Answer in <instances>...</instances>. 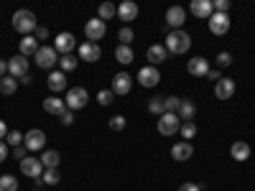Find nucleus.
Listing matches in <instances>:
<instances>
[{"mask_svg":"<svg viewBox=\"0 0 255 191\" xmlns=\"http://www.w3.org/2000/svg\"><path fill=\"white\" fill-rule=\"evenodd\" d=\"M13 28H15L20 36H33V31L38 28L36 13H33V10H26V8L15 10V13H13Z\"/></svg>","mask_w":255,"mask_h":191,"instance_id":"nucleus-1","label":"nucleus"},{"mask_svg":"<svg viewBox=\"0 0 255 191\" xmlns=\"http://www.w3.org/2000/svg\"><path fill=\"white\" fill-rule=\"evenodd\" d=\"M166 51L168 54H186L189 49H191V36L186 33V31H168V36H166Z\"/></svg>","mask_w":255,"mask_h":191,"instance_id":"nucleus-2","label":"nucleus"},{"mask_svg":"<svg viewBox=\"0 0 255 191\" xmlns=\"http://www.w3.org/2000/svg\"><path fill=\"white\" fill-rule=\"evenodd\" d=\"M67 110H72V112H77V110H82V107H87V102H90V92L84 90V87H69L67 90Z\"/></svg>","mask_w":255,"mask_h":191,"instance_id":"nucleus-3","label":"nucleus"},{"mask_svg":"<svg viewBox=\"0 0 255 191\" xmlns=\"http://www.w3.org/2000/svg\"><path fill=\"white\" fill-rule=\"evenodd\" d=\"M33 61H36V67H38V69H44V72H46V69H54V64H59V54H56L54 46L41 44V49L36 51Z\"/></svg>","mask_w":255,"mask_h":191,"instance_id":"nucleus-4","label":"nucleus"},{"mask_svg":"<svg viewBox=\"0 0 255 191\" xmlns=\"http://www.w3.org/2000/svg\"><path fill=\"white\" fill-rule=\"evenodd\" d=\"M179 127H181V120H179L176 112H163V115L158 117V133L166 135V138L176 135V133H179Z\"/></svg>","mask_w":255,"mask_h":191,"instance_id":"nucleus-5","label":"nucleus"},{"mask_svg":"<svg viewBox=\"0 0 255 191\" xmlns=\"http://www.w3.org/2000/svg\"><path fill=\"white\" fill-rule=\"evenodd\" d=\"M23 145H26V151H41L44 153L46 151V133L44 130H38V127H33V130H28L23 135Z\"/></svg>","mask_w":255,"mask_h":191,"instance_id":"nucleus-6","label":"nucleus"},{"mask_svg":"<svg viewBox=\"0 0 255 191\" xmlns=\"http://www.w3.org/2000/svg\"><path fill=\"white\" fill-rule=\"evenodd\" d=\"M84 33H87V41L97 44V41H102L105 33H108V23L100 20V18H90L87 23H84Z\"/></svg>","mask_w":255,"mask_h":191,"instance_id":"nucleus-7","label":"nucleus"},{"mask_svg":"<svg viewBox=\"0 0 255 191\" xmlns=\"http://www.w3.org/2000/svg\"><path fill=\"white\" fill-rule=\"evenodd\" d=\"M20 174L28 176V179H33V181H38L41 176H44V163H41V158L28 156V158L20 161Z\"/></svg>","mask_w":255,"mask_h":191,"instance_id":"nucleus-8","label":"nucleus"},{"mask_svg":"<svg viewBox=\"0 0 255 191\" xmlns=\"http://www.w3.org/2000/svg\"><path fill=\"white\" fill-rule=\"evenodd\" d=\"M113 95H120V97H128L130 95V90H133V77L128 74V72H118L115 77H113Z\"/></svg>","mask_w":255,"mask_h":191,"instance_id":"nucleus-9","label":"nucleus"},{"mask_svg":"<svg viewBox=\"0 0 255 191\" xmlns=\"http://www.w3.org/2000/svg\"><path fill=\"white\" fill-rule=\"evenodd\" d=\"M28 59L26 56H20V54H15V56H10L8 59V74L13 77V79H23L26 74H28Z\"/></svg>","mask_w":255,"mask_h":191,"instance_id":"nucleus-10","label":"nucleus"},{"mask_svg":"<svg viewBox=\"0 0 255 191\" xmlns=\"http://www.w3.org/2000/svg\"><path fill=\"white\" fill-rule=\"evenodd\" d=\"M77 54H79V61L95 64V61H100V56H102V49H100V44H92V41H84V44H79Z\"/></svg>","mask_w":255,"mask_h":191,"instance_id":"nucleus-11","label":"nucleus"},{"mask_svg":"<svg viewBox=\"0 0 255 191\" xmlns=\"http://www.w3.org/2000/svg\"><path fill=\"white\" fill-rule=\"evenodd\" d=\"M227 31H230V15L227 13H212V18H209V33L225 36Z\"/></svg>","mask_w":255,"mask_h":191,"instance_id":"nucleus-12","label":"nucleus"},{"mask_svg":"<svg viewBox=\"0 0 255 191\" xmlns=\"http://www.w3.org/2000/svg\"><path fill=\"white\" fill-rule=\"evenodd\" d=\"M138 84H143V87H156V84L161 82V72H158V67H151V64H148V67H143L140 72H138Z\"/></svg>","mask_w":255,"mask_h":191,"instance_id":"nucleus-13","label":"nucleus"},{"mask_svg":"<svg viewBox=\"0 0 255 191\" xmlns=\"http://www.w3.org/2000/svg\"><path fill=\"white\" fill-rule=\"evenodd\" d=\"M74 46H77L74 33H59V36L54 38V49H56V54H61V56L72 54V51H74Z\"/></svg>","mask_w":255,"mask_h":191,"instance_id":"nucleus-14","label":"nucleus"},{"mask_svg":"<svg viewBox=\"0 0 255 191\" xmlns=\"http://www.w3.org/2000/svg\"><path fill=\"white\" fill-rule=\"evenodd\" d=\"M166 23L171 26L174 31H179L184 23H186V10L181 8V5H171L166 10Z\"/></svg>","mask_w":255,"mask_h":191,"instance_id":"nucleus-15","label":"nucleus"},{"mask_svg":"<svg viewBox=\"0 0 255 191\" xmlns=\"http://www.w3.org/2000/svg\"><path fill=\"white\" fill-rule=\"evenodd\" d=\"M235 82H232L230 77H222L217 84H215V97L217 99H232V97H235Z\"/></svg>","mask_w":255,"mask_h":191,"instance_id":"nucleus-16","label":"nucleus"},{"mask_svg":"<svg viewBox=\"0 0 255 191\" xmlns=\"http://www.w3.org/2000/svg\"><path fill=\"white\" fill-rule=\"evenodd\" d=\"M189 13L197 15V18H212V13H215V5H212V0H191L189 5Z\"/></svg>","mask_w":255,"mask_h":191,"instance_id":"nucleus-17","label":"nucleus"},{"mask_svg":"<svg viewBox=\"0 0 255 191\" xmlns=\"http://www.w3.org/2000/svg\"><path fill=\"white\" fill-rule=\"evenodd\" d=\"M138 13H140V8H138V3H133V0H123V3L118 5V18H120V20H125V23L135 20V18H138Z\"/></svg>","mask_w":255,"mask_h":191,"instance_id":"nucleus-18","label":"nucleus"},{"mask_svg":"<svg viewBox=\"0 0 255 191\" xmlns=\"http://www.w3.org/2000/svg\"><path fill=\"white\" fill-rule=\"evenodd\" d=\"M168 59V51L163 44H153L145 49V61H151V67H158V64H163Z\"/></svg>","mask_w":255,"mask_h":191,"instance_id":"nucleus-19","label":"nucleus"},{"mask_svg":"<svg viewBox=\"0 0 255 191\" xmlns=\"http://www.w3.org/2000/svg\"><path fill=\"white\" fill-rule=\"evenodd\" d=\"M44 112H46V115H56V117H61L64 112H67V102H64L61 97H56V95H51V97L44 99Z\"/></svg>","mask_w":255,"mask_h":191,"instance_id":"nucleus-20","label":"nucleus"},{"mask_svg":"<svg viewBox=\"0 0 255 191\" xmlns=\"http://www.w3.org/2000/svg\"><path fill=\"white\" fill-rule=\"evenodd\" d=\"M191 156H194V145H191V143L181 140V143H174V145H171V158H174V161L184 163V161H189Z\"/></svg>","mask_w":255,"mask_h":191,"instance_id":"nucleus-21","label":"nucleus"},{"mask_svg":"<svg viewBox=\"0 0 255 191\" xmlns=\"http://www.w3.org/2000/svg\"><path fill=\"white\" fill-rule=\"evenodd\" d=\"M186 72H189L191 77H207V74H209V61H207L204 56H194V59H189Z\"/></svg>","mask_w":255,"mask_h":191,"instance_id":"nucleus-22","label":"nucleus"},{"mask_svg":"<svg viewBox=\"0 0 255 191\" xmlns=\"http://www.w3.org/2000/svg\"><path fill=\"white\" fill-rule=\"evenodd\" d=\"M230 156H232V161H238V163L250 161V143H245V140L232 143V145H230Z\"/></svg>","mask_w":255,"mask_h":191,"instance_id":"nucleus-23","label":"nucleus"},{"mask_svg":"<svg viewBox=\"0 0 255 191\" xmlns=\"http://www.w3.org/2000/svg\"><path fill=\"white\" fill-rule=\"evenodd\" d=\"M46 84H49V90L56 95V92H64L67 90V74H64L61 69L59 72H51L49 77H46Z\"/></svg>","mask_w":255,"mask_h":191,"instance_id":"nucleus-24","label":"nucleus"},{"mask_svg":"<svg viewBox=\"0 0 255 191\" xmlns=\"http://www.w3.org/2000/svg\"><path fill=\"white\" fill-rule=\"evenodd\" d=\"M38 49H41V44H38L33 36H23V38H20V46H18V54L28 59V56H36Z\"/></svg>","mask_w":255,"mask_h":191,"instance_id":"nucleus-25","label":"nucleus"},{"mask_svg":"<svg viewBox=\"0 0 255 191\" xmlns=\"http://www.w3.org/2000/svg\"><path fill=\"white\" fill-rule=\"evenodd\" d=\"M179 120L181 122H194V115H197V104L191 102V99H181V104H179Z\"/></svg>","mask_w":255,"mask_h":191,"instance_id":"nucleus-26","label":"nucleus"},{"mask_svg":"<svg viewBox=\"0 0 255 191\" xmlns=\"http://www.w3.org/2000/svg\"><path fill=\"white\" fill-rule=\"evenodd\" d=\"M115 59H118V64H123V67H130V64L135 61V54H133V49L130 46H118L115 49Z\"/></svg>","mask_w":255,"mask_h":191,"instance_id":"nucleus-27","label":"nucleus"},{"mask_svg":"<svg viewBox=\"0 0 255 191\" xmlns=\"http://www.w3.org/2000/svg\"><path fill=\"white\" fill-rule=\"evenodd\" d=\"M41 163H44V168H59L61 153H59V151H51V148H46V151L41 153Z\"/></svg>","mask_w":255,"mask_h":191,"instance_id":"nucleus-28","label":"nucleus"},{"mask_svg":"<svg viewBox=\"0 0 255 191\" xmlns=\"http://www.w3.org/2000/svg\"><path fill=\"white\" fill-rule=\"evenodd\" d=\"M59 67H61V72H64V74H67V72H74V69L79 67V56H74V54L61 56V59H59Z\"/></svg>","mask_w":255,"mask_h":191,"instance_id":"nucleus-29","label":"nucleus"},{"mask_svg":"<svg viewBox=\"0 0 255 191\" xmlns=\"http://www.w3.org/2000/svg\"><path fill=\"white\" fill-rule=\"evenodd\" d=\"M18 79H13L10 74L8 77H3V79H0V95H15V90H18Z\"/></svg>","mask_w":255,"mask_h":191,"instance_id":"nucleus-30","label":"nucleus"},{"mask_svg":"<svg viewBox=\"0 0 255 191\" xmlns=\"http://www.w3.org/2000/svg\"><path fill=\"white\" fill-rule=\"evenodd\" d=\"M179 133H181V138L186 140V143H191V140H194L197 138V122H181V127H179Z\"/></svg>","mask_w":255,"mask_h":191,"instance_id":"nucleus-31","label":"nucleus"},{"mask_svg":"<svg viewBox=\"0 0 255 191\" xmlns=\"http://www.w3.org/2000/svg\"><path fill=\"white\" fill-rule=\"evenodd\" d=\"M113 15H118V5H113V3H102V5L97 8V18L105 20V23H108Z\"/></svg>","mask_w":255,"mask_h":191,"instance_id":"nucleus-32","label":"nucleus"},{"mask_svg":"<svg viewBox=\"0 0 255 191\" xmlns=\"http://www.w3.org/2000/svg\"><path fill=\"white\" fill-rule=\"evenodd\" d=\"M59 181H61L59 168H44V176H41V184H46V186H56Z\"/></svg>","mask_w":255,"mask_h":191,"instance_id":"nucleus-33","label":"nucleus"},{"mask_svg":"<svg viewBox=\"0 0 255 191\" xmlns=\"http://www.w3.org/2000/svg\"><path fill=\"white\" fill-rule=\"evenodd\" d=\"M148 112H153V115H163L166 112V97H153L151 102H148Z\"/></svg>","mask_w":255,"mask_h":191,"instance_id":"nucleus-34","label":"nucleus"},{"mask_svg":"<svg viewBox=\"0 0 255 191\" xmlns=\"http://www.w3.org/2000/svg\"><path fill=\"white\" fill-rule=\"evenodd\" d=\"M133 38H135V33H133L130 26H123V28L118 31V41H120L123 46H130V44H133Z\"/></svg>","mask_w":255,"mask_h":191,"instance_id":"nucleus-35","label":"nucleus"},{"mask_svg":"<svg viewBox=\"0 0 255 191\" xmlns=\"http://www.w3.org/2000/svg\"><path fill=\"white\" fill-rule=\"evenodd\" d=\"M0 191H18V179L15 176H0Z\"/></svg>","mask_w":255,"mask_h":191,"instance_id":"nucleus-36","label":"nucleus"},{"mask_svg":"<svg viewBox=\"0 0 255 191\" xmlns=\"http://www.w3.org/2000/svg\"><path fill=\"white\" fill-rule=\"evenodd\" d=\"M5 143H8V148H18V145H23V133H20V130H10V133L5 135Z\"/></svg>","mask_w":255,"mask_h":191,"instance_id":"nucleus-37","label":"nucleus"},{"mask_svg":"<svg viewBox=\"0 0 255 191\" xmlns=\"http://www.w3.org/2000/svg\"><path fill=\"white\" fill-rule=\"evenodd\" d=\"M108 125H110V130L120 133V130H125V125H128V120H125L123 115H113V117L108 120Z\"/></svg>","mask_w":255,"mask_h":191,"instance_id":"nucleus-38","label":"nucleus"},{"mask_svg":"<svg viewBox=\"0 0 255 191\" xmlns=\"http://www.w3.org/2000/svg\"><path fill=\"white\" fill-rule=\"evenodd\" d=\"M113 99H115L113 90H100V92H97V102L102 104V107H108V104H113Z\"/></svg>","mask_w":255,"mask_h":191,"instance_id":"nucleus-39","label":"nucleus"},{"mask_svg":"<svg viewBox=\"0 0 255 191\" xmlns=\"http://www.w3.org/2000/svg\"><path fill=\"white\" fill-rule=\"evenodd\" d=\"M215 61H217V67H220V69H227L230 64H232V54H230V51H220Z\"/></svg>","mask_w":255,"mask_h":191,"instance_id":"nucleus-40","label":"nucleus"},{"mask_svg":"<svg viewBox=\"0 0 255 191\" xmlns=\"http://www.w3.org/2000/svg\"><path fill=\"white\" fill-rule=\"evenodd\" d=\"M179 104H181V99H179V97L168 95V97H166V112H179Z\"/></svg>","mask_w":255,"mask_h":191,"instance_id":"nucleus-41","label":"nucleus"},{"mask_svg":"<svg viewBox=\"0 0 255 191\" xmlns=\"http://www.w3.org/2000/svg\"><path fill=\"white\" fill-rule=\"evenodd\" d=\"M212 5H215V13H227L230 10V0H212Z\"/></svg>","mask_w":255,"mask_h":191,"instance_id":"nucleus-42","label":"nucleus"},{"mask_svg":"<svg viewBox=\"0 0 255 191\" xmlns=\"http://www.w3.org/2000/svg\"><path fill=\"white\" fill-rule=\"evenodd\" d=\"M33 38L38 41V44H41V41H46V38H49V28H44V26H38V28L33 31Z\"/></svg>","mask_w":255,"mask_h":191,"instance_id":"nucleus-43","label":"nucleus"},{"mask_svg":"<svg viewBox=\"0 0 255 191\" xmlns=\"http://www.w3.org/2000/svg\"><path fill=\"white\" fill-rule=\"evenodd\" d=\"M10 153H13V158H15L18 163H20V161H23V158H28V156H26V145H18V148H13V151H10Z\"/></svg>","mask_w":255,"mask_h":191,"instance_id":"nucleus-44","label":"nucleus"},{"mask_svg":"<svg viewBox=\"0 0 255 191\" xmlns=\"http://www.w3.org/2000/svg\"><path fill=\"white\" fill-rule=\"evenodd\" d=\"M10 156V148H8V143L5 140H0V163H5V158Z\"/></svg>","mask_w":255,"mask_h":191,"instance_id":"nucleus-45","label":"nucleus"},{"mask_svg":"<svg viewBox=\"0 0 255 191\" xmlns=\"http://www.w3.org/2000/svg\"><path fill=\"white\" fill-rule=\"evenodd\" d=\"M59 120H61V125H64V127H69V125L74 122V112H72V110H67V112H64Z\"/></svg>","mask_w":255,"mask_h":191,"instance_id":"nucleus-46","label":"nucleus"},{"mask_svg":"<svg viewBox=\"0 0 255 191\" xmlns=\"http://www.w3.org/2000/svg\"><path fill=\"white\" fill-rule=\"evenodd\" d=\"M179 191H202V186H199V184L186 181V184H181V186H179Z\"/></svg>","mask_w":255,"mask_h":191,"instance_id":"nucleus-47","label":"nucleus"},{"mask_svg":"<svg viewBox=\"0 0 255 191\" xmlns=\"http://www.w3.org/2000/svg\"><path fill=\"white\" fill-rule=\"evenodd\" d=\"M207 77H209L212 82H215V84H217V82L222 79V74H220V69H209V74H207Z\"/></svg>","mask_w":255,"mask_h":191,"instance_id":"nucleus-48","label":"nucleus"},{"mask_svg":"<svg viewBox=\"0 0 255 191\" xmlns=\"http://www.w3.org/2000/svg\"><path fill=\"white\" fill-rule=\"evenodd\" d=\"M8 77V61L5 59H0V79Z\"/></svg>","mask_w":255,"mask_h":191,"instance_id":"nucleus-49","label":"nucleus"},{"mask_svg":"<svg viewBox=\"0 0 255 191\" xmlns=\"http://www.w3.org/2000/svg\"><path fill=\"white\" fill-rule=\"evenodd\" d=\"M10 130H8V125H5V120H0V140H5V135H8Z\"/></svg>","mask_w":255,"mask_h":191,"instance_id":"nucleus-50","label":"nucleus"},{"mask_svg":"<svg viewBox=\"0 0 255 191\" xmlns=\"http://www.w3.org/2000/svg\"><path fill=\"white\" fill-rule=\"evenodd\" d=\"M18 82H20V84H31V82H33V77H31V74H26L23 79H18Z\"/></svg>","mask_w":255,"mask_h":191,"instance_id":"nucleus-51","label":"nucleus"},{"mask_svg":"<svg viewBox=\"0 0 255 191\" xmlns=\"http://www.w3.org/2000/svg\"><path fill=\"white\" fill-rule=\"evenodd\" d=\"M33 191H41V189H33Z\"/></svg>","mask_w":255,"mask_h":191,"instance_id":"nucleus-52","label":"nucleus"}]
</instances>
